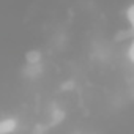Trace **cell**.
I'll list each match as a JSON object with an SVG mask.
<instances>
[{"instance_id":"7a4b0ae2","label":"cell","mask_w":134,"mask_h":134,"mask_svg":"<svg viewBox=\"0 0 134 134\" xmlns=\"http://www.w3.org/2000/svg\"><path fill=\"white\" fill-rule=\"evenodd\" d=\"M132 10H134L132 7H129V10H128V22L129 24H132Z\"/></svg>"},{"instance_id":"6da1fadb","label":"cell","mask_w":134,"mask_h":134,"mask_svg":"<svg viewBox=\"0 0 134 134\" xmlns=\"http://www.w3.org/2000/svg\"><path fill=\"white\" fill-rule=\"evenodd\" d=\"M16 129V120L13 118H7V120H0V134L5 132H11Z\"/></svg>"}]
</instances>
